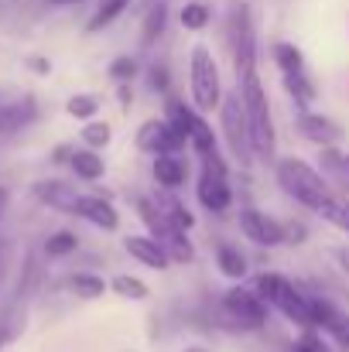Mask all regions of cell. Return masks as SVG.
I'll use <instances>...</instances> for the list:
<instances>
[{
	"mask_svg": "<svg viewBox=\"0 0 349 352\" xmlns=\"http://www.w3.org/2000/svg\"><path fill=\"white\" fill-rule=\"evenodd\" d=\"M31 69H38V72H48V62H45V58H31Z\"/></svg>",
	"mask_w": 349,
	"mask_h": 352,
	"instance_id": "cell-40",
	"label": "cell"
},
{
	"mask_svg": "<svg viewBox=\"0 0 349 352\" xmlns=\"http://www.w3.org/2000/svg\"><path fill=\"white\" fill-rule=\"evenodd\" d=\"M110 76H114L116 82H130L134 76H137V62L130 58V55H120L110 62Z\"/></svg>",
	"mask_w": 349,
	"mask_h": 352,
	"instance_id": "cell-36",
	"label": "cell"
},
{
	"mask_svg": "<svg viewBox=\"0 0 349 352\" xmlns=\"http://www.w3.org/2000/svg\"><path fill=\"white\" fill-rule=\"evenodd\" d=\"M216 267H220V274L230 277V280H243V277H246V256H243L240 246H233V243H220V246H216Z\"/></svg>",
	"mask_w": 349,
	"mask_h": 352,
	"instance_id": "cell-21",
	"label": "cell"
},
{
	"mask_svg": "<svg viewBox=\"0 0 349 352\" xmlns=\"http://www.w3.org/2000/svg\"><path fill=\"white\" fill-rule=\"evenodd\" d=\"M52 7H72V3H83V0H48Z\"/></svg>",
	"mask_w": 349,
	"mask_h": 352,
	"instance_id": "cell-43",
	"label": "cell"
},
{
	"mask_svg": "<svg viewBox=\"0 0 349 352\" xmlns=\"http://www.w3.org/2000/svg\"><path fill=\"white\" fill-rule=\"evenodd\" d=\"M295 352H329V346H326V339H322L319 329H305L302 339L295 342Z\"/></svg>",
	"mask_w": 349,
	"mask_h": 352,
	"instance_id": "cell-35",
	"label": "cell"
},
{
	"mask_svg": "<svg viewBox=\"0 0 349 352\" xmlns=\"http://www.w3.org/2000/svg\"><path fill=\"white\" fill-rule=\"evenodd\" d=\"M226 45H230L236 79L257 69V38H253V21H250V7H246V3H233L230 7V17H226Z\"/></svg>",
	"mask_w": 349,
	"mask_h": 352,
	"instance_id": "cell-6",
	"label": "cell"
},
{
	"mask_svg": "<svg viewBox=\"0 0 349 352\" xmlns=\"http://www.w3.org/2000/svg\"><path fill=\"white\" fill-rule=\"evenodd\" d=\"M7 260H10V239L0 236V277H3V270H7Z\"/></svg>",
	"mask_w": 349,
	"mask_h": 352,
	"instance_id": "cell-38",
	"label": "cell"
},
{
	"mask_svg": "<svg viewBox=\"0 0 349 352\" xmlns=\"http://www.w3.org/2000/svg\"><path fill=\"white\" fill-rule=\"evenodd\" d=\"M110 287H114L120 298H127V301H144L151 291H147V284L140 280V277H130V274H116L114 280H110Z\"/></svg>",
	"mask_w": 349,
	"mask_h": 352,
	"instance_id": "cell-26",
	"label": "cell"
},
{
	"mask_svg": "<svg viewBox=\"0 0 349 352\" xmlns=\"http://www.w3.org/2000/svg\"><path fill=\"white\" fill-rule=\"evenodd\" d=\"M76 246H79L76 233L59 230V233H52L45 239V256H69V253H76Z\"/></svg>",
	"mask_w": 349,
	"mask_h": 352,
	"instance_id": "cell-29",
	"label": "cell"
},
{
	"mask_svg": "<svg viewBox=\"0 0 349 352\" xmlns=\"http://www.w3.org/2000/svg\"><path fill=\"white\" fill-rule=\"evenodd\" d=\"M165 120H168V123H171V126H175V130H178V133L189 140V130H192L195 110H192V107H185L182 100H168V117H165Z\"/></svg>",
	"mask_w": 349,
	"mask_h": 352,
	"instance_id": "cell-28",
	"label": "cell"
},
{
	"mask_svg": "<svg viewBox=\"0 0 349 352\" xmlns=\"http://www.w3.org/2000/svg\"><path fill=\"white\" fill-rule=\"evenodd\" d=\"M284 243H305V226L302 223H288L284 226Z\"/></svg>",
	"mask_w": 349,
	"mask_h": 352,
	"instance_id": "cell-37",
	"label": "cell"
},
{
	"mask_svg": "<svg viewBox=\"0 0 349 352\" xmlns=\"http://www.w3.org/2000/svg\"><path fill=\"white\" fill-rule=\"evenodd\" d=\"M336 256H339V263H343V270H349V246H343V250H339Z\"/></svg>",
	"mask_w": 349,
	"mask_h": 352,
	"instance_id": "cell-39",
	"label": "cell"
},
{
	"mask_svg": "<svg viewBox=\"0 0 349 352\" xmlns=\"http://www.w3.org/2000/svg\"><path fill=\"white\" fill-rule=\"evenodd\" d=\"M34 117H38V107H34V100H31V96H24V100H14V103L0 107V137L24 130L28 123H34Z\"/></svg>",
	"mask_w": 349,
	"mask_h": 352,
	"instance_id": "cell-17",
	"label": "cell"
},
{
	"mask_svg": "<svg viewBox=\"0 0 349 352\" xmlns=\"http://www.w3.org/2000/svg\"><path fill=\"white\" fill-rule=\"evenodd\" d=\"M120 100H123V107H130V89H127V82H120Z\"/></svg>",
	"mask_w": 349,
	"mask_h": 352,
	"instance_id": "cell-41",
	"label": "cell"
},
{
	"mask_svg": "<svg viewBox=\"0 0 349 352\" xmlns=\"http://www.w3.org/2000/svg\"><path fill=\"white\" fill-rule=\"evenodd\" d=\"M185 352H209V349H206V346H189Z\"/></svg>",
	"mask_w": 349,
	"mask_h": 352,
	"instance_id": "cell-44",
	"label": "cell"
},
{
	"mask_svg": "<svg viewBox=\"0 0 349 352\" xmlns=\"http://www.w3.org/2000/svg\"><path fill=\"white\" fill-rule=\"evenodd\" d=\"M220 126H223V140L230 147L233 161L240 168H250L253 164V140H250V123H246V110H243V100H240V89L223 96L220 103Z\"/></svg>",
	"mask_w": 349,
	"mask_h": 352,
	"instance_id": "cell-5",
	"label": "cell"
},
{
	"mask_svg": "<svg viewBox=\"0 0 349 352\" xmlns=\"http://www.w3.org/2000/svg\"><path fill=\"white\" fill-rule=\"evenodd\" d=\"M274 62H277L281 72H302L305 69V58H302V52L291 41H277L274 45Z\"/></svg>",
	"mask_w": 349,
	"mask_h": 352,
	"instance_id": "cell-27",
	"label": "cell"
},
{
	"mask_svg": "<svg viewBox=\"0 0 349 352\" xmlns=\"http://www.w3.org/2000/svg\"><path fill=\"white\" fill-rule=\"evenodd\" d=\"M240 100L246 110V123H250V140H253V154L260 161H274L277 154V133H274V120H271V103L264 93V82L253 72L240 76Z\"/></svg>",
	"mask_w": 349,
	"mask_h": 352,
	"instance_id": "cell-1",
	"label": "cell"
},
{
	"mask_svg": "<svg viewBox=\"0 0 349 352\" xmlns=\"http://www.w3.org/2000/svg\"><path fill=\"white\" fill-rule=\"evenodd\" d=\"M147 86H151V93H168L171 76H168V65H165V62H154V65L147 69Z\"/></svg>",
	"mask_w": 349,
	"mask_h": 352,
	"instance_id": "cell-34",
	"label": "cell"
},
{
	"mask_svg": "<svg viewBox=\"0 0 349 352\" xmlns=\"http://www.w3.org/2000/svg\"><path fill=\"white\" fill-rule=\"evenodd\" d=\"M151 202H154V209H158L171 226H178V230H185V233L195 226V216H192L178 199H175V192H168V188H165V192H154V195H151Z\"/></svg>",
	"mask_w": 349,
	"mask_h": 352,
	"instance_id": "cell-18",
	"label": "cell"
},
{
	"mask_svg": "<svg viewBox=\"0 0 349 352\" xmlns=\"http://www.w3.org/2000/svg\"><path fill=\"white\" fill-rule=\"evenodd\" d=\"M298 130H302L305 140H312V144H319V147H332V144H339V137H343V130L329 117L308 113V110L298 113Z\"/></svg>",
	"mask_w": 349,
	"mask_h": 352,
	"instance_id": "cell-14",
	"label": "cell"
},
{
	"mask_svg": "<svg viewBox=\"0 0 349 352\" xmlns=\"http://www.w3.org/2000/svg\"><path fill=\"white\" fill-rule=\"evenodd\" d=\"M319 212H322L332 226H339V230H346L349 233V202H336V199H332V202H329V206H322Z\"/></svg>",
	"mask_w": 349,
	"mask_h": 352,
	"instance_id": "cell-33",
	"label": "cell"
},
{
	"mask_svg": "<svg viewBox=\"0 0 349 352\" xmlns=\"http://www.w3.org/2000/svg\"><path fill=\"white\" fill-rule=\"evenodd\" d=\"M189 140L168 123V120H147V123H140V130H137V147L140 151H147V154H182V147H185Z\"/></svg>",
	"mask_w": 349,
	"mask_h": 352,
	"instance_id": "cell-10",
	"label": "cell"
},
{
	"mask_svg": "<svg viewBox=\"0 0 349 352\" xmlns=\"http://www.w3.org/2000/svg\"><path fill=\"white\" fill-rule=\"evenodd\" d=\"M130 7V0H96V10L86 24V31H100V28H110L116 17Z\"/></svg>",
	"mask_w": 349,
	"mask_h": 352,
	"instance_id": "cell-24",
	"label": "cell"
},
{
	"mask_svg": "<svg viewBox=\"0 0 349 352\" xmlns=\"http://www.w3.org/2000/svg\"><path fill=\"white\" fill-rule=\"evenodd\" d=\"M123 250L137 260V263H144V267H151V270H168V263H171V256L165 253V246L154 239V236H127L123 239Z\"/></svg>",
	"mask_w": 349,
	"mask_h": 352,
	"instance_id": "cell-13",
	"label": "cell"
},
{
	"mask_svg": "<svg viewBox=\"0 0 349 352\" xmlns=\"http://www.w3.org/2000/svg\"><path fill=\"white\" fill-rule=\"evenodd\" d=\"M189 89H192V107L199 113H209L223 103V82H220V65L206 45L192 48L189 58Z\"/></svg>",
	"mask_w": 349,
	"mask_h": 352,
	"instance_id": "cell-4",
	"label": "cell"
},
{
	"mask_svg": "<svg viewBox=\"0 0 349 352\" xmlns=\"http://www.w3.org/2000/svg\"><path fill=\"white\" fill-rule=\"evenodd\" d=\"M343 346H349V339H346V342H343Z\"/></svg>",
	"mask_w": 349,
	"mask_h": 352,
	"instance_id": "cell-46",
	"label": "cell"
},
{
	"mask_svg": "<svg viewBox=\"0 0 349 352\" xmlns=\"http://www.w3.org/2000/svg\"><path fill=\"white\" fill-rule=\"evenodd\" d=\"M65 110H69V117H76V120H93L100 113V100L89 96V93H79V96H72L65 103Z\"/></svg>",
	"mask_w": 349,
	"mask_h": 352,
	"instance_id": "cell-30",
	"label": "cell"
},
{
	"mask_svg": "<svg viewBox=\"0 0 349 352\" xmlns=\"http://www.w3.org/2000/svg\"><path fill=\"white\" fill-rule=\"evenodd\" d=\"M165 24H168V7H165V0H158V3H151V10L144 14V24H140V45L151 48V45L165 34Z\"/></svg>",
	"mask_w": 349,
	"mask_h": 352,
	"instance_id": "cell-23",
	"label": "cell"
},
{
	"mask_svg": "<svg viewBox=\"0 0 349 352\" xmlns=\"http://www.w3.org/2000/svg\"><path fill=\"white\" fill-rule=\"evenodd\" d=\"M220 315L226 318V325L236 329V332H260V329L267 325V301H264L257 291L230 287V291L223 294Z\"/></svg>",
	"mask_w": 349,
	"mask_h": 352,
	"instance_id": "cell-8",
	"label": "cell"
},
{
	"mask_svg": "<svg viewBox=\"0 0 349 352\" xmlns=\"http://www.w3.org/2000/svg\"><path fill=\"white\" fill-rule=\"evenodd\" d=\"M3 212H7V188L0 185V219H3Z\"/></svg>",
	"mask_w": 349,
	"mask_h": 352,
	"instance_id": "cell-42",
	"label": "cell"
},
{
	"mask_svg": "<svg viewBox=\"0 0 349 352\" xmlns=\"http://www.w3.org/2000/svg\"><path fill=\"white\" fill-rule=\"evenodd\" d=\"M277 185H281L298 206H305V209H312V212H319L322 206L332 202L329 182H326L312 164H305V161H298V157L277 161Z\"/></svg>",
	"mask_w": 349,
	"mask_h": 352,
	"instance_id": "cell-3",
	"label": "cell"
},
{
	"mask_svg": "<svg viewBox=\"0 0 349 352\" xmlns=\"http://www.w3.org/2000/svg\"><path fill=\"white\" fill-rule=\"evenodd\" d=\"M253 291H257L271 308H277L291 325H298V329H315V322H312V305H308V291H302V287H298L295 280H288L284 274H257Z\"/></svg>",
	"mask_w": 349,
	"mask_h": 352,
	"instance_id": "cell-2",
	"label": "cell"
},
{
	"mask_svg": "<svg viewBox=\"0 0 349 352\" xmlns=\"http://www.w3.org/2000/svg\"><path fill=\"white\" fill-rule=\"evenodd\" d=\"M65 287H69L76 298H86V301H96V298L107 294V280L96 277V274H89V270L69 274V277H65Z\"/></svg>",
	"mask_w": 349,
	"mask_h": 352,
	"instance_id": "cell-20",
	"label": "cell"
},
{
	"mask_svg": "<svg viewBox=\"0 0 349 352\" xmlns=\"http://www.w3.org/2000/svg\"><path fill=\"white\" fill-rule=\"evenodd\" d=\"M137 216L144 219V226H147V236H154L161 246H165V253L171 256V260H178V263H189L192 256H195V250H192V243H189V236L185 230H178V226H171L158 209H154V202L151 199H137Z\"/></svg>",
	"mask_w": 349,
	"mask_h": 352,
	"instance_id": "cell-9",
	"label": "cell"
},
{
	"mask_svg": "<svg viewBox=\"0 0 349 352\" xmlns=\"http://www.w3.org/2000/svg\"><path fill=\"white\" fill-rule=\"evenodd\" d=\"M195 195H199V206L216 212V216H226L233 206V188H230V175H226V161L220 157V151L206 154L202 157V175H199V185H195Z\"/></svg>",
	"mask_w": 349,
	"mask_h": 352,
	"instance_id": "cell-7",
	"label": "cell"
},
{
	"mask_svg": "<svg viewBox=\"0 0 349 352\" xmlns=\"http://www.w3.org/2000/svg\"><path fill=\"white\" fill-rule=\"evenodd\" d=\"M151 171H154V182H158L161 188H168V192H178V188L185 185L189 164H185V157H182V154H158Z\"/></svg>",
	"mask_w": 349,
	"mask_h": 352,
	"instance_id": "cell-16",
	"label": "cell"
},
{
	"mask_svg": "<svg viewBox=\"0 0 349 352\" xmlns=\"http://www.w3.org/2000/svg\"><path fill=\"white\" fill-rule=\"evenodd\" d=\"M110 137H114V130H110V123H107V120H103V123H100V120H89V123L83 126V140H86L93 151L107 147V144H110Z\"/></svg>",
	"mask_w": 349,
	"mask_h": 352,
	"instance_id": "cell-31",
	"label": "cell"
},
{
	"mask_svg": "<svg viewBox=\"0 0 349 352\" xmlns=\"http://www.w3.org/2000/svg\"><path fill=\"white\" fill-rule=\"evenodd\" d=\"M34 199L38 202H45V206H52V209H59V212H69V216H76V202H79V192L72 188V185H65V182H38L34 185Z\"/></svg>",
	"mask_w": 349,
	"mask_h": 352,
	"instance_id": "cell-15",
	"label": "cell"
},
{
	"mask_svg": "<svg viewBox=\"0 0 349 352\" xmlns=\"http://www.w3.org/2000/svg\"><path fill=\"white\" fill-rule=\"evenodd\" d=\"M240 233L257 246H281L284 243V223L271 219L267 212H260L253 206H243L240 209Z\"/></svg>",
	"mask_w": 349,
	"mask_h": 352,
	"instance_id": "cell-11",
	"label": "cell"
},
{
	"mask_svg": "<svg viewBox=\"0 0 349 352\" xmlns=\"http://www.w3.org/2000/svg\"><path fill=\"white\" fill-rule=\"evenodd\" d=\"M76 216L86 219V223H93L96 230H107V233H114L116 226H120V212H116V206L110 202V199H103V195H79V202H76Z\"/></svg>",
	"mask_w": 349,
	"mask_h": 352,
	"instance_id": "cell-12",
	"label": "cell"
},
{
	"mask_svg": "<svg viewBox=\"0 0 349 352\" xmlns=\"http://www.w3.org/2000/svg\"><path fill=\"white\" fill-rule=\"evenodd\" d=\"M281 82L288 89V96L298 103V110H308L315 103V82L308 79V72H281Z\"/></svg>",
	"mask_w": 349,
	"mask_h": 352,
	"instance_id": "cell-19",
	"label": "cell"
},
{
	"mask_svg": "<svg viewBox=\"0 0 349 352\" xmlns=\"http://www.w3.org/2000/svg\"><path fill=\"white\" fill-rule=\"evenodd\" d=\"M3 339H7V336H3V329H0V346H3Z\"/></svg>",
	"mask_w": 349,
	"mask_h": 352,
	"instance_id": "cell-45",
	"label": "cell"
},
{
	"mask_svg": "<svg viewBox=\"0 0 349 352\" xmlns=\"http://www.w3.org/2000/svg\"><path fill=\"white\" fill-rule=\"evenodd\" d=\"M189 147H192L199 157H206V154H213V151H216V133H213V126L199 117V113H195L192 130H189Z\"/></svg>",
	"mask_w": 349,
	"mask_h": 352,
	"instance_id": "cell-25",
	"label": "cell"
},
{
	"mask_svg": "<svg viewBox=\"0 0 349 352\" xmlns=\"http://www.w3.org/2000/svg\"><path fill=\"white\" fill-rule=\"evenodd\" d=\"M182 24H185L189 31H202V28L209 24V7L199 3V0L185 3V7H182Z\"/></svg>",
	"mask_w": 349,
	"mask_h": 352,
	"instance_id": "cell-32",
	"label": "cell"
},
{
	"mask_svg": "<svg viewBox=\"0 0 349 352\" xmlns=\"http://www.w3.org/2000/svg\"><path fill=\"white\" fill-rule=\"evenodd\" d=\"M69 164H72L76 178H83V182H96V178H103V171H107L103 157H100L93 147H89V151H72V154H69Z\"/></svg>",
	"mask_w": 349,
	"mask_h": 352,
	"instance_id": "cell-22",
	"label": "cell"
}]
</instances>
